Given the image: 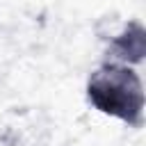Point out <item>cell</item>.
I'll return each instance as SVG.
<instances>
[{
  "label": "cell",
  "instance_id": "cell-1",
  "mask_svg": "<svg viewBox=\"0 0 146 146\" xmlns=\"http://www.w3.org/2000/svg\"><path fill=\"white\" fill-rule=\"evenodd\" d=\"M84 96L96 112L116 119L130 128H141L146 94L137 66L103 59L89 73Z\"/></svg>",
  "mask_w": 146,
  "mask_h": 146
},
{
  "label": "cell",
  "instance_id": "cell-2",
  "mask_svg": "<svg viewBox=\"0 0 146 146\" xmlns=\"http://www.w3.org/2000/svg\"><path fill=\"white\" fill-rule=\"evenodd\" d=\"M146 55V30L139 21H128L114 36H110L105 59L139 66Z\"/></svg>",
  "mask_w": 146,
  "mask_h": 146
}]
</instances>
